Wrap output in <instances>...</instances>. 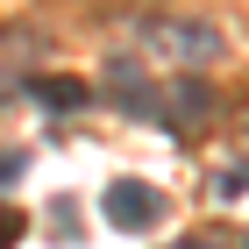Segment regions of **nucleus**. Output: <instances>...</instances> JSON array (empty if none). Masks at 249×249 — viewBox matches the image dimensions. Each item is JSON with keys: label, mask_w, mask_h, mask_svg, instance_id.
Listing matches in <instances>:
<instances>
[{"label": "nucleus", "mask_w": 249, "mask_h": 249, "mask_svg": "<svg viewBox=\"0 0 249 249\" xmlns=\"http://www.w3.org/2000/svg\"><path fill=\"white\" fill-rule=\"evenodd\" d=\"M107 86H114V93L128 100V114L157 121V93H150V86H142V64H135V57H114V64H107Z\"/></svg>", "instance_id": "3"}, {"label": "nucleus", "mask_w": 249, "mask_h": 249, "mask_svg": "<svg viewBox=\"0 0 249 249\" xmlns=\"http://www.w3.org/2000/svg\"><path fill=\"white\" fill-rule=\"evenodd\" d=\"M21 178V157H0V185H15Z\"/></svg>", "instance_id": "8"}, {"label": "nucleus", "mask_w": 249, "mask_h": 249, "mask_svg": "<svg viewBox=\"0 0 249 249\" xmlns=\"http://www.w3.org/2000/svg\"><path fill=\"white\" fill-rule=\"evenodd\" d=\"M150 43H157V50H171L178 64H192V71H199V64H213L221 50H228L213 21H157V29H150Z\"/></svg>", "instance_id": "2"}, {"label": "nucleus", "mask_w": 249, "mask_h": 249, "mask_svg": "<svg viewBox=\"0 0 249 249\" xmlns=\"http://www.w3.org/2000/svg\"><path fill=\"white\" fill-rule=\"evenodd\" d=\"M15 242H21V213L0 199V249H15Z\"/></svg>", "instance_id": "6"}, {"label": "nucleus", "mask_w": 249, "mask_h": 249, "mask_svg": "<svg viewBox=\"0 0 249 249\" xmlns=\"http://www.w3.org/2000/svg\"><path fill=\"white\" fill-rule=\"evenodd\" d=\"M100 213H107L121 235H142V228H157V221H164V192L142 185V178H114V185L100 192Z\"/></svg>", "instance_id": "1"}, {"label": "nucleus", "mask_w": 249, "mask_h": 249, "mask_svg": "<svg viewBox=\"0 0 249 249\" xmlns=\"http://www.w3.org/2000/svg\"><path fill=\"white\" fill-rule=\"evenodd\" d=\"M213 107H221V93H213L207 78H185L171 93V121H185V128H199V121H213Z\"/></svg>", "instance_id": "4"}, {"label": "nucleus", "mask_w": 249, "mask_h": 249, "mask_svg": "<svg viewBox=\"0 0 249 249\" xmlns=\"http://www.w3.org/2000/svg\"><path fill=\"white\" fill-rule=\"evenodd\" d=\"M36 100L50 107V114H78L93 93H86V78H36Z\"/></svg>", "instance_id": "5"}, {"label": "nucleus", "mask_w": 249, "mask_h": 249, "mask_svg": "<svg viewBox=\"0 0 249 249\" xmlns=\"http://www.w3.org/2000/svg\"><path fill=\"white\" fill-rule=\"evenodd\" d=\"M213 199H228V207H235V199H242V171H221V178H213Z\"/></svg>", "instance_id": "7"}, {"label": "nucleus", "mask_w": 249, "mask_h": 249, "mask_svg": "<svg viewBox=\"0 0 249 249\" xmlns=\"http://www.w3.org/2000/svg\"><path fill=\"white\" fill-rule=\"evenodd\" d=\"M171 249H221V242H171Z\"/></svg>", "instance_id": "9"}]
</instances>
